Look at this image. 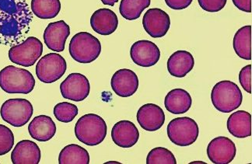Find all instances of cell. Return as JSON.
<instances>
[{"label":"cell","instance_id":"obj_1","mask_svg":"<svg viewBox=\"0 0 252 164\" xmlns=\"http://www.w3.org/2000/svg\"><path fill=\"white\" fill-rule=\"evenodd\" d=\"M33 13L26 0H0V44L13 47L27 38Z\"/></svg>","mask_w":252,"mask_h":164},{"label":"cell","instance_id":"obj_2","mask_svg":"<svg viewBox=\"0 0 252 164\" xmlns=\"http://www.w3.org/2000/svg\"><path fill=\"white\" fill-rule=\"evenodd\" d=\"M75 135L87 146H97L107 135L105 121L97 114H87L79 118L75 126Z\"/></svg>","mask_w":252,"mask_h":164},{"label":"cell","instance_id":"obj_3","mask_svg":"<svg viewBox=\"0 0 252 164\" xmlns=\"http://www.w3.org/2000/svg\"><path fill=\"white\" fill-rule=\"evenodd\" d=\"M35 87L33 75L25 68L8 66L0 71V87L9 94H28Z\"/></svg>","mask_w":252,"mask_h":164},{"label":"cell","instance_id":"obj_4","mask_svg":"<svg viewBox=\"0 0 252 164\" xmlns=\"http://www.w3.org/2000/svg\"><path fill=\"white\" fill-rule=\"evenodd\" d=\"M211 100L217 111L230 113L241 105L243 94L235 83L230 80H222L213 87Z\"/></svg>","mask_w":252,"mask_h":164},{"label":"cell","instance_id":"obj_5","mask_svg":"<svg viewBox=\"0 0 252 164\" xmlns=\"http://www.w3.org/2000/svg\"><path fill=\"white\" fill-rule=\"evenodd\" d=\"M101 44L88 32L75 34L69 43V54L75 61L83 64L93 63L100 56Z\"/></svg>","mask_w":252,"mask_h":164},{"label":"cell","instance_id":"obj_6","mask_svg":"<svg viewBox=\"0 0 252 164\" xmlns=\"http://www.w3.org/2000/svg\"><path fill=\"white\" fill-rule=\"evenodd\" d=\"M167 129L169 139L178 146H191L199 135L198 125L189 117L174 118L169 122Z\"/></svg>","mask_w":252,"mask_h":164},{"label":"cell","instance_id":"obj_7","mask_svg":"<svg viewBox=\"0 0 252 164\" xmlns=\"http://www.w3.org/2000/svg\"><path fill=\"white\" fill-rule=\"evenodd\" d=\"M32 103L26 99H9L2 103L0 114L4 122L13 127L25 126L33 115Z\"/></svg>","mask_w":252,"mask_h":164},{"label":"cell","instance_id":"obj_8","mask_svg":"<svg viewBox=\"0 0 252 164\" xmlns=\"http://www.w3.org/2000/svg\"><path fill=\"white\" fill-rule=\"evenodd\" d=\"M43 53V44L35 37H27L21 44L11 47L9 59L12 63L24 67H31L35 64Z\"/></svg>","mask_w":252,"mask_h":164},{"label":"cell","instance_id":"obj_9","mask_svg":"<svg viewBox=\"0 0 252 164\" xmlns=\"http://www.w3.org/2000/svg\"><path fill=\"white\" fill-rule=\"evenodd\" d=\"M65 59L57 53H49L43 56L36 66V75L40 81L52 83L58 81L66 72Z\"/></svg>","mask_w":252,"mask_h":164},{"label":"cell","instance_id":"obj_10","mask_svg":"<svg viewBox=\"0 0 252 164\" xmlns=\"http://www.w3.org/2000/svg\"><path fill=\"white\" fill-rule=\"evenodd\" d=\"M62 96L67 100L75 102L83 101L89 96L90 82L81 73H71L60 85Z\"/></svg>","mask_w":252,"mask_h":164},{"label":"cell","instance_id":"obj_11","mask_svg":"<svg viewBox=\"0 0 252 164\" xmlns=\"http://www.w3.org/2000/svg\"><path fill=\"white\" fill-rule=\"evenodd\" d=\"M145 32L153 38H159L167 34L171 27L169 15L159 8L150 9L145 13L143 18Z\"/></svg>","mask_w":252,"mask_h":164},{"label":"cell","instance_id":"obj_12","mask_svg":"<svg viewBox=\"0 0 252 164\" xmlns=\"http://www.w3.org/2000/svg\"><path fill=\"white\" fill-rule=\"evenodd\" d=\"M130 56L135 64L148 68L154 66L160 59V51L156 44L148 40L134 43L130 49Z\"/></svg>","mask_w":252,"mask_h":164},{"label":"cell","instance_id":"obj_13","mask_svg":"<svg viewBox=\"0 0 252 164\" xmlns=\"http://www.w3.org/2000/svg\"><path fill=\"white\" fill-rule=\"evenodd\" d=\"M237 154L235 144L227 137L213 138L207 147V156L213 164H228Z\"/></svg>","mask_w":252,"mask_h":164},{"label":"cell","instance_id":"obj_14","mask_svg":"<svg viewBox=\"0 0 252 164\" xmlns=\"http://www.w3.org/2000/svg\"><path fill=\"white\" fill-rule=\"evenodd\" d=\"M111 88L121 98H129L137 91L139 79L135 72L128 68L116 71L111 78Z\"/></svg>","mask_w":252,"mask_h":164},{"label":"cell","instance_id":"obj_15","mask_svg":"<svg viewBox=\"0 0 252 164\" xmlns=\"http://www.w3.org/2000/svg\"><path fill=\"white\" fill-rule=\"evenodd\" d=\"M70 35V28L64 21L50 23L44 32V41L50 50L62 52L65 50V42Z\"/></svg>","mask_w":252,"mask_h":164},{"label":"cell","instance_id":"obj_16","mask_svg":"<svg viewBox=\"0 0 252 164\" xmlns=\"http://www.w3.org/2000/svg\"><path fill=\"white\" fill-rule=\"evenodd\" d=\"M136 118L139 126L145 131H156L164 125L165 114L159 106L147 103L139 109Z\"/></svg>","mask_w":252,"mask_h":164},{"label":"cell","instance_id":"obj_17","mask_svg":"<svg viewBox=\"0 0 252 164\" xmlns=\"http://www.w3.org/2000/svg\"><path fill=\"white\" fill-rule=\"evenodd\" d=\"M114 143L122 148H131L137 143L139 131L133 122L123 120L117 122L111 130Z\"/></svg>","mask_w":252,"mask_h":164},{"label":"cell","instance_id":"obj_18","mask_svg":"<svg viewBox=\"0 0 252 164\" xmlns=\"http://www.w3.org/2000/svg\"><path fill=\"white\" fill-rule=\"evenodd\" d=\"M91 25L94 32L100 35H111L117 30L119 19L111 9H99L91 16Z\"/></svg>","mask_w":252,"mask_h":164},{"label":"cell","instance_id":"obj_19","mask_svg":"<svg viewBox=\"0 0 252 164\" xmlns=\"http://www.w3.org/2000/svg\"><path fill=\"white\" fill-rule=\"evenodd\" d=\"M41 157L39 146L31 140L19 142L11 153V161L13 164H38Z\"/></svg>","mask_w":252,"mask_h":164},{"label":"cell","instance_id":"obj_20","mask_svg":"<svg viewBox=\"0 0 252 164\" xmlns=\"http://www.w3.org/2000/svg\"><path fill=\"white\" fill-rule=\"evenodd\" d=\"M194 66V58L187 51H177L167 60V70L174 77H185L189 72L192 70Z\"/></svg>","mask_w":252,"mask_h":164},{"label":"cell","instance_id":"obj_21","mask_svg":"<svg viewBox=\"0 0 252 164\" xmlns=\"http://www.w3.org/2000/svg\"><path fill=\"white\" fill-rule=\"evenodd\" d=\"M28 131L33 139L39 142H48L56 135V126L50 117L39 115L33 118L29 124Z\"/></svg>","mask_w":252,"mask_h":164},{"label":"cell","instance_id":"obj_22","mask_svg":"<svg viewBox=\"0 0 252 164\" xmlns=\"http://www.w3.org/2000/svg\"><path fill=\"white\" fill-rule=\"evenodd\" d=\"M226 127L233 136L245 138L252 135V115L245 111H237L230 114Z\"/></svg>","mask_w":252,"mask_h":164},{"label":"cell","instance_id":"obj_23","mask_svg":"<svg viewBox=\"0 0 252 164\" xmlns=\"http://www.w3.org/2000/svg\"><path fill=\"white\" fill-rule=\"evenodd\" d=\"M191 95L184 89H174L167 94L164 99V106L171 114H185L191 108Z\"/></svg>","mask_w":252,"mask_h":164},{"label":"cell","instance_id":"obj_24","mask_svg":"<svg viewBox=\"0 0 252 164\" xmlns=\"http://www.w3.org/2000/svg\"><path fill=\"white\" fill-rule=\"evenodd\" d=\"M234 52L241 59L252 60V26L247 25L237 31L233 41Z\"/></svg>","mask_w":252,"mask_h":164},{"label":"cell","instance_id":"obj_25","mask_svg":"<svg viewBox=\"0 0 252 164\" xmlns=\"http://www.w3.org/2000/svg\"><path fill=\"white\" fill-rule=\"evenodd\" d=\"M60 164H89V153L82 146L70 144L63 148L59 157Z\"/></svg>","mask_w":252,"mask_h":164},{"label":"cell","instance_id":"obj_26","mask_svg":"<svg viewBox=\"0 0 252 164\" xmlns=\"http://www.w3.org/2000/svg\"><path fill=\"white\" fill-rule=\"evenodd\" d=\"M32 11L36 17L49 20L57 17L61 10L60 0H32Z\"/></svg>","mask_w":252,"mask_h":164},{"label":"cell","instance_id":"obj_27","mask_svg":"<svg viewBox=\"0 0 252 164\" xmlns=\"http://www.w3.org/2000/svg\"><path fill=\"white\" fill-rule=\"evenodd\" d=\"M151 0H122L119 12L128 21H135L141 16L145 9L150 6Z\"/></svg>","mask_w":252,"mask_h":164},{"label":"cell","instance_id":"obj_28","mask_svg":"<svg viewBox=\"0 0 252 164\" xmlns=\"http://www.w3.org/2000/svg\"><path fill=\"white\" fill-rule=\"evenodd\" d=\"M78 107L69 102H62L55 106L53 114L59 122L69 123L78 114Z\"/></svg>","mask_w":252,"mask_h":164},{"label":"cell","instance_id":"obj_29","mask_svg":"<svg viewBox=\"0 0 252 164\" xmlns=\"http://www.w3.org/2000/svg\"><path fill=\"white\" fill-rule=\"evenodd\" d=\"M147 164H177L174 154L166 148L157 147L148 153Z\"/></svg>","mask_w":252,"mask_h":164},{"label":"cell","instance_id":"obj_30","mask_svg":"<svg viewBox=\"0 0 252 164\" xmlns=\"http://www.w3.org/2000/svg\"><path fill=\"white\" fill-rule=\"evenodd\" d=\"M14 145L13 131L3 125H0V156L7 154Z\"/></svg>","mask_w":252,"mask_h":164},{"label":"cell","instance_id":"obj_31","mask_svg":"<svg viewBox=\"0 0 252 164\" xmlns=\"http://www.w3.org/2000/svg\"><path fill=\"white\" fill-rule=\"evenodd\" d=\"M198 2L205 11L217 13L224 8L227 0H198Z\"/></svg>","mask_w":252,"mask_h":164},{"label":"cell","instance_id":"obj_32","mask_svg":"<svg viewBox=\"0 0 252 164\" xmlns=\"http://www.w3.org/2000/svg\"><path fill=\"white\" fill-rule=\"evenodd\" d=\"M239 82L247 93L252 94V65H248L241 68L239 73Z\"/></svg>","mask_w":252,"mask_h":164},{"label":"cell","instance_id":"obj_33","mask_svg":"<svg viewBox=\"0 0 252 164\" xmlns=\"http://www.w3.org/2000/svg\"><path fill=\"white\" fill-rule=\"evenodd\" d=\"M193 0H165L168 7L175 10L186 9L191 5Z\"/></svg>","mask_w":252,"mask_h":164},{"label":"cell","instance_id":"obj_34","mask_svg":"<svg viewBox=\"0 0 252 164\" xmlns=\"http://www.w3.org/2000/svg\"><path fill=\"white\" fill-rule=\"evenodd\" d=\"M232 2L241 11L252 13V0H232Z\"/></svg>","mask_w":252,"mask_h":164},{"label":"cell","instance_id":"obj_35","mask_svg":"<svg viewBox=\"0 0 252 164\" xmlns=\"http://www.w3.org/2000/svg\"><path fill=\"white\" fill-rule=\"evenodd\" d=\"M100 1L104 5L110 6H114L115 3H117L119 2V0H100Z\"/></svg>","mask_w":252,"mask_h":164}]
</instances>
